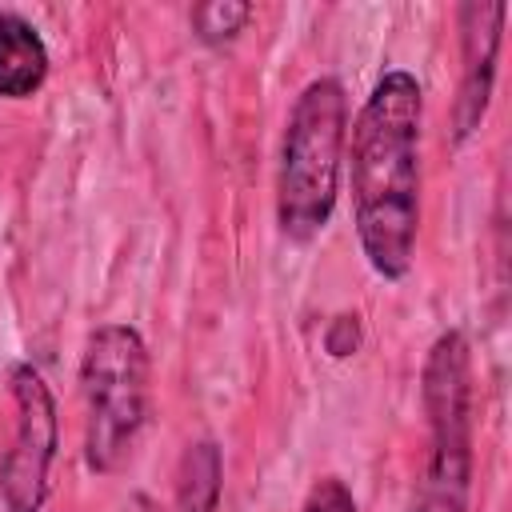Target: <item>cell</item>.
<instances>
[{
  "mask_svg": "<svg viewBox=\"0 0 512 512\" xmlns=\"http://www.w3.org/2000/svg\"><path fill=\"white\" fill-rule=\"evenodd\" d=\"M420 120L424 92L412 72L392 68L376 80L352 124L348 180L356 236L368 268L404 280L420 228Z\"/></svg>",
  "mask_w": 512,
  "mask_h": 512,
  "instance_id": "1",
  "label": "cell"
},
{
  "mask_svg": "<svg viewBox=\"0 0 512 512\" xmlns=\"http://www.w3.org/2000/svg\"><path fill=\"white\" fill-rule=\"evenodd\" d=\"M348 136V96L336 76H316L300 88L280 140L276 220L296 244L324 232L336 212L340 160Z\"/></svg>",
  "mask_w": 512,
  "mask_h": 512,
  "instance_id": "2",
  "label": "cell"
},
{
  "mask_svg": "<svg viewBox=\"0 0 512 512\" xmlns=\"http://www.w3.org/2000/svg\"><path fill=\"white\" fill-rule=\"evenodd\" d=\"M152 364L132 324H100L80 356L84 396V464L96 476L120 472L148 424Z\"/></svg>",
  "mask_w": 512,
  "mask_h": 512,
  "instance_id": "3",
  "label": "cell"
},
{
  "mask_svg": "<svg viewBox=\"0 0 512 512\" xmlns=\"http://www.w3.org/2000/svg\"><path fill=\"white\" fill-rule=\"evenodd\" d=\"M420 404L428 416V464L408 512H468L472 492V352L460 328L428 348L420 372Z\"/></svg>",
  "mask_w": 512,
  "mask_h": 512,
  "instance_id": "4",
  "label": "cell"
},
{
  "mask_svg": "<svg viewBox=\"0 0 512 512\" xmlns=\"http://www.w3.org/2000/svg\"><path fill=\"white\" fill-rule=\"evenodd\" d=\"M12 388V444L0 456V500L8 512H40L48 500V476L60 444L56 400L32 364H16Z\"/></svg>",
  "mask_w": 512,
  "mask_h": 512,
  "instance_id": "5",
  "label": "cell"
},
{
  "mask_svg": "<svg viewBox=\"0 0 512 512\" xmlns=\"http://www.w3.org/2000/svg\"><path fill=\"white\" fill-rule=\"evenodd\" d=\"M508 4H464L460 8V40H464V80L456 100V128L452 140L464 144L492 100L496 84V56H500V28H504Z\"/></svg>",
  "mask_w": 512,
  "mask_h": 512,
  "instance_id": "6",
  "label": "cell"
},
{
  "mask_svg": "<svg viewBox=\"0 0 512 512\" xmlns=\"http://www.w3.org/2000/svg\"><path fill=\"white\" fill-rule=\"evenodd\" d=\"M48 80V48L32 20L0 8V96L28 100Z\"/></svg>",
  "mask_w": 512,
  "mask_h": 512,
  "instance_id": "7",
  "label": "cell"
},
{
  "mask_svg": "<svg viewBox=\"0 0 512 512\" xmlns=\"http://www.w3.org/2000/svg\"><path fill=\"white\" fill-rule=\"evenodd\" d=\"M224 484V456L216 440H196L184 448L176 464V496L172 512H216Z\"/></svg>",
  "mask_w": 512,
  "mask_h": 512,
  "instance_id": "8",
  "label": "cell"
},
{
  "mask_svg": "<svg viewBox=\"0 0 512 512\" xmlns=\"http://www.w3.org/2000/svg\"><path fill=\"white\" fill-rule=\"evenodd\" d=\"M248 16H252V8L240 0H208V4L192 8V28L204 44H224L248 24Z\"/></svg>",
  "mask_w": 512,
  "mask_h": 512,
  "instance_id": "9",
  "label": "cell"
},
{
  "mask_svg": "<svg viewBox=\"0 0 512 512\" xmlns=\"http://www.w3.org/2000/svg\"><path fill=\"white\" fill-rule=\"evenodd\" d=\"M300 512H356V500H352V492H348V484L340 476H320L308 488Z\"/></svg>",
  "mask_w": 512,
  "mask_h": 512,
  "instance_id": "10",
  "label": "cell"
},
{
  "mask_svg": "<svg viewBox=\"0 0 512 512\" xmlns=\"http://www.w3.org/2000/svg\"><path fill=\"white\" fill-rule=\"evenodd\" d=\"M124 512H156V504H152V500H148L144 492H136V496H132V500L124 504Z\"/></svg>",
  "mask_w": 512,
  "mask_h": 512,
  "instance_id": "11",
  "label": "cell"
}]
</instances>
